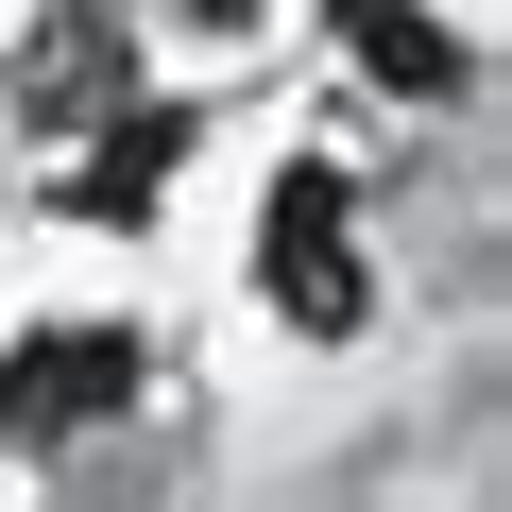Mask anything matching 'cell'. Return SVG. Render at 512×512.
Returning a JSON list of instances; mask_svg holds the SVG:
<instances>
[{
  "label": "cell",
  "instance_id": "4",
  "mask_svg": "<svg viewBox=\"0 0 512 512\" xmlns=\"http://www.w3.org/2000/svg\"><path fill=\"white\" fill-rule=\"evenodd\" d=\"M188 137H205L188 103H137V86H120V103H103V154L69 171V222H154L171 171H188Z\"/></svg>",
  "mask_w": 512,
  "mask_h": 512
},
{
  "label": "cell",
  "instance_id": "3",
  "mask_svg": "<svg viewBox=\"0 0 512 512\" xmlns=\"http://www.w3.org/2000/svg\"><path fill=\"white\" fill-rule=\"evenodd\" d=\"M137 86V35L103 18V0H52V18L18 35V120H103Z\"/></svg>",
  "mask_w": 512,
  "mask_h": 512
},
{
  "label": "cell",
  "instance_id": "1",
  "mask_svg": "<svg viewBox=\"0 0 512 512\" xmlns=\"http://www.w3.org/2000/svg\"><path fill=\"white\" fill-rule=\"evenodd\" d=\"M256 274H274V308H291L308 342H359V325H376V274H359V171L291 154V171H274V222H256Z\"/></svg>",
  "mask_w": 512,
  "mask_h": 512
},
{
  "label": "cell",
  "instance_id": "5",
  "mask_svg": "<svg viewBox=\"0 0 512 512\" xmlns=\"http://www.w3.org/2000/svg\"><path fill=\"white\" fill-rule=\"evenodd\" d=\"M325 35H342L359 86H393V103H461V86H478V52L427 18V0H325Z\"/></svg>",
  "mask_w": 512,
  "mask_h": 512
},
{
  "label": "cell",
  "instance_id": "6",
  "mask_svg": "<svg viewBox=\"0 0 512 512\" xmlns=\"http://www.w3.org/2000/svg\"><path fill=\"white\" fill-rule=\"evenodd\" d=\"M188 18H205V35H239V18H256V0H188Z\"/></svg>",
  "mask_w": 512,
  "mask_h": 512
},
{
  "label": "cell",
  "instance_id": "2",
  "mask_svg": "<svg viewBox=\"0 0 512 512\" xmlns=\"http://www.w3.org/2000/svg\"><path fill=\"white\" fill-rule=\"evenodd\" d=\"M137 325H35L18 359H0V444H103L137 410Z\"/></svg>",
  "mask_w": 512,
  "mask_h": 512
}]
</instances>
